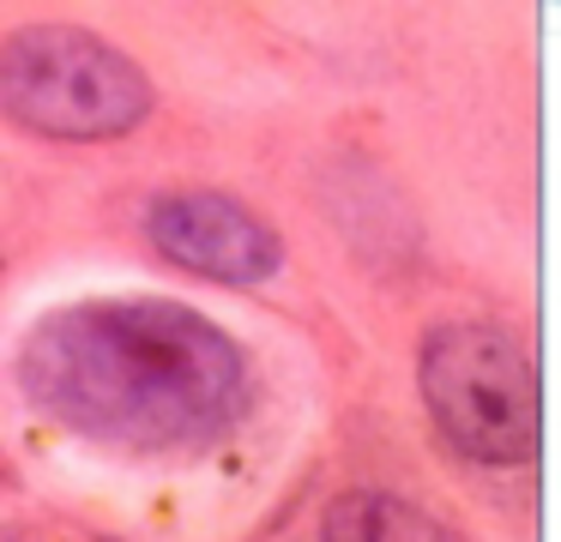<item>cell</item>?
I'll use <instances>...</instances> for the list:
<instances>
[{"instance_id":"obj_5","label":"cell","mask_w":561,"mask_h":542,"mask_svg":"<svg viewBox=\"0 0 561 542\" xmlns=\"http://www.w3.org/2000/svg\"><path fill=\"white\" fill-rule=\"evenodd\" d=\"M327 542H459V537L416 506L392 500V494L356 488L327 506Z\"/></svg>"},{"instance_id":"obj_2","label":"cell","mask_w":561,"mask_h":542,"mask_svg":"<svg viewBox=\"0 0 561 542\" xmlns=\"http://www.w3.org/2000/svg\"><path fill=\"white\" fill-rule=\"evenodd\" d=\"M0 108L43 139H122L151 115V79L98 31L49 19L0 43Z\"/></svg>"},{"instance_id":"obj_1","label":"cell","mask_w":561,"mask_h":542,"mask_svg":"<svg viewBox=\"0 0 561 542\" xmlns=\"http://www.w3.org/2000/svg\"><path fill=\"white\" fill-rule=\"evenodd\" d=\"M31 410L115 452H187L242 416L248 361L230 332L163 296L79 301L19 349Z\"/></svg>"},{"instance_id":"obj_3","label":"cell","mask_w":561,"mask_h":542,"mask_svg":"<svg viewBox=\"0 0 561 542\" xmlns=\"http://www.w3.org/2000/svg\"><path fill=\"white\" fill-rule=\"evenodd\" d=\"M416 385L435 428L477 464L537 458V368L531 349L495 320H440L423 337Z\"/></svg>"},{"instance_id":"obj_4","label":"cell","mask_w":561,"mask_h":542,"mask_svg":"<svg viewBox=\"0 0 561 542\" xmlns=\"http://www.w3.org/2000/svg\"><path fill=\"white\" fill-rule=\"evenodd\" d=\"M146 235L163 260L211 284H266L284 265V241L254 205L211 187H175L146 205Z\"/></svg>"}]
</instances>
